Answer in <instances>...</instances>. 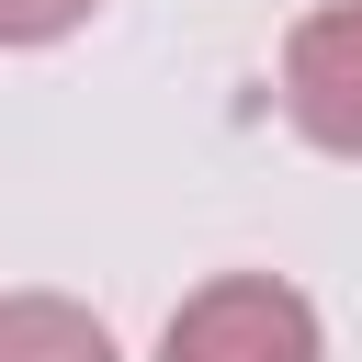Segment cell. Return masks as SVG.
Listing matches in <instances>:
<instances>
[{
	"label": "cell",
	"mask_w": 362,
	"mask_h": 362,
	"mask_svg": "<svg viewBox=\"0 0 362 362\" xmlns=\"http://www.w3.org/2000/svg\"><path fill=\"white\" fill-rule=\"evenodd\" d=\"M283 113L305 147L362 158V0H328L283 34Z\"/></svg>",
	"instance_id": "7a4b0ae2"
},
{
	"label": "cell",
	"mask_w": 362,
	"mask_h": 362,
	"mask_svg": "<svg viewBox=\"0 0 362 362\" xmlns=\"http://www.w3.org/2000/svg\"><path fill=\"white\" fill-rule=\"evenodd\" d=\"M0 362H113V328L68 294H11L0 305Z\"/></svg>",
	"instance_id": "3957f363"
},
{
	"label": "cell",
	"mask_w": 362,
	"mask_h": 362,
	"mask_svg": "<svg viewBox=\"0 0 362 362\" xmlns=\"http://www.w3.org/2000/svg\"><path fill=\"white\" fill-rule=\"evenodd\" d=\"M158 362H328V328L294 283L272 272H215L204 294L170 305L158 328Z\"/></svg>",
	"instance_id": "6da1fadb"
},
{
	"label": "cell",
	"mask_w": 362,
	"mask_h": 362,
	"mask_svg": "<svg viewBox=\"0 0 362 362\" xmlns=\"http://www.w3.org/2000/svg\"><path fill=\"white\" fill-rule=\"evenodd\" d=\"M79 23H90V0H0V45H57Z\"/></svg>",
	"instance_id": "277c9868"
}]
</instances>
